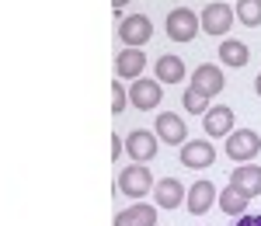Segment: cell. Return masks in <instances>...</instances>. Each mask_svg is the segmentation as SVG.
<instances>
[{
    "label": "cell",
    "instance_id": "603a6c76",
    "mask_svg": "<svg viewBox=\"0 0 261 226\" xmlns=\"http://www.w3.org/2000/svg\"><path fill=\"white\" fill-rule=\"evenodd\" d=\"M122 153H125V139H122L119 132H115V136H112V160H119Z\"/></svg>",
    "mask_w": 261,
    "mask_h": 226
},
{
    "label": "cell",
    "instance_id": "52a82bcc",
    "mask_svg": "<svg viewBox=\"0 0 261 226\" xmlns=\"http://www.w3.org/2000/svg\"><path fill=\"white\" fill-rule=\"evenodd\" d=\"M157 136L150 132V129H133L129 132V139H125V150H129V157H133V164H150L153 157H157Z\"/></svg>",
    "mask_w": 261,
    "mask_h": 226
},
{
    "label": "cell",
    "instance_id": "5bb4252c",
    "mask_svg": "<svg viewBox=\"0 0 261 226\" xmlns=\"http://www.w3.org/2000/svg\"><path fill=\"white\" fill-rule=\"evenodd\" d=\"M143 70H146L143 49H122L115 56V80H140Z\"/></svg>",
    "mask_w": 261,
    "mask_h": 226
},
{
    "label": "cell",
    "instance_id": "ac0fdd59",
    "mask_svg": "<svg viewBox=\"0 0 261 226\" xmlns=\"http://www.w3.org/2000/svg\"><path fill=\"white\" fill-rule=\"evenodd\" d=\"M220 60L226 63V66H247V60H251V49L244 45L241 39H223L220 42Z\"/></svg>",
    "mask_w": 261,
    "mask_h": 226
},
{
    "label": "cell",
    "instance_id": "d6986e66",
    "mask_svg": "<svg viewBox=\"0 0 261 226\" xmlns=\"http://www.w3.org/2000/svg\"><path fill=\"white\" fill-rule=\"evenodd\" d=\"M216 206H220L226 216H244V212H247V206H251V199H247V195H241L237 188L226 185L220 195H216Z\"/></svg>",
    "mask_w": 261,
    "mask_h": 226
},
{
    "label": "cell",
    "instance_id": "7a4b0ae2",
    "mask_svg": "<svg viewBox=\"0 0 261 226\" xmlns=\"http://www.w3.org/2000/svg\"><path fill=\"white\" fill-rule=\"evenodd\" d=\"M258 153H261V136L254 129H233L226 136V157L233 164H251Z\"/></svg>",
    "mask_w": 261,
    "mask_h": 226
},
{
    "label": "cell",
    "instance_id": "9c48e42d",
    "mask_svg": "<svg viewBox=\"0 0 261 226\" xmlns=\"http://www.w3.org/2000/svg\"><path fill=\"white\" fill-rule=\"evenodd\" d=\"M202 129H205L209 139H223V136H230V132H233V108H226V104H213V108L202 115Z\"/></svg>",
    "mask_w": 261,
    "mask_h": 226
},
{
    "label": "cell",
    "instance_id": "7402d4cb",
    "mask_svg": "<svg viewBox=\"0 0 261 226\" xmlns=\"http://www.w3.org/2000/svg\"><path fill=\"white\" fill-rule=\"evenodd\" d=\"M125 104H129V91L122 87V80H115L112 83V115H122Z\"/></svg>",
    "mask_w": 261,
    "mask_h": 226
},
{
    "label": "cell",
    "instance_id": "44dd1931",
    "mask_svg": "<svg viewBox=\"0 0 261 226\" xmlns=\"http://www.w3.org/2000/svg\"><path fill=\"white\" fill-rule=\"evenodd\" d=\"M185 111H192V115H205L209 111V98L195 91V87H185Z\"/></svg>",
    "mask_w": 261,
    "mask_h": 226
},
{
    "label": "cell",
    "instance_id": "484cf974",
    "mask_svg": "<svg viewBox=\"0 0 261 226\" xmlns=\"http://www.w3.org/2000/svg\"><path fill=\"white\" fill-rule=\"evenodd\" d=\"M254 91H258V98H261V73H258V80H254Z\"/></svg>",
    "mask_w": 261,
    "mask_h": 226
},
{
    "label": "cell",
    "instance_id": "277c9868",
    "mask_svg": "<svg viewBox=\"0 0 261 226\" xmlns=\"http://www.w3.org/2000/svg\"><path fill=\"white\" fill-rule=\"evenodd\" d=\"M119 39L125 49H143L146 42L153 39V21L146 14H129L119 21Z\"/></svg>",
    "mask_w": 261,
    "mask_h": 226
},
{
    "label": "cell",
    "instance_id": "8992f818",
    "mask_svg": "<svg viewBox=\"0 0 261 226\" xmlns=\"http://www.w3.org/2000/svg\"><path fill=\"white\" fill-rule=\"evenodd\" d=\"M161 101H164V87L157 80H150V77L133 80V87H129V104H133V108H140V111H153Z\"/></svg>",
    "mask_w": 261,
    "mask_h": 226
},
{
    "label": "cell",
    "instance_id": "9a60e30c",
    "mask_svg": "<svg viewBox=\"0 0 261 226\" xmlns=\"http://www.w3.org/2000/svg\"><path fill=\"white\" fill-rule=\"evenodd\" d=\"M115 226H157V206L150 202H133L115 216Z\"/></svg>",
    "mask_w": 261,
    "mask_h": 226
},
{
    "label": "cell",
    "instance_id": "cb8c5ba5",
    "mask_svg": "<svg viewBox=\"0 0 261 226\" xmlns=\"http://www.w3.org/2000/svg\"><path fill=\"white\" fill-rule=\"evenodd\" d=\"M237 226H254V216H241V219H237Z\"/></svg>",
    "mask_w": 261,
    "mask_h": 226
},
{
    "label": "cell",
    "instance_id": "6da1fadb",
    "mask_svg": "<svg viewBox=\"0 0 261 226\" xmlns=\"http://www.w3.org/2000/svg\"><path fill=\"white\" fill-rule=\"evenodd\" d=\"M115 188H119L125 199H146L150 191H153V174H150V167L146 164H129L119 171V178H115Z\"/></svg>",
    "mask_w": 261,
    "mask_h": 226
},
{
    "label": "cell",
    "instance_id": "e0dca14e",
    "mask_svg": "<svg viewBox=\"0 0 261 226\" xmlns=\"http://www.w3.org/2000/svg\"><path fill=\"white\" fill-rule=\"evenodd\" d=\"M153 80L157 83H181L185 80V60H178V56H161V60L153 63Z\"/></svg>",
    "mask_w": 261,
    "mask_h": 226
},
{
    "label": "cell",
    "instance_id": "30bf717a",
    "mask_svg": "<svg viewBox=\"0 0 261 226\" xmlns=\"http://www.w3.org/2000/svg\"><path fill=\"white\" fill-rule=\"evenodd\" d=\"M216 195H220V191H216V185L202 178V181H195V185L185 191V206H188V212H192V216H205V212L213 209V202H216Z\"/></svg>",
    "mask_w": 261,
    "mask_h": 226
},
{
    "label": "cell",
    "instance_id": "2e32d148",
    "mask_svg": "<svg viewBox=\"0 0 261 226\" xmlns=\"http://www.w3.org/2000/svg\"><path fill=\"white\" fill-rule=\"evenodd\" d=\"M153 199H157V209H178L185 202V185H181L178 178L153 181Z\"/></svg>",
    "mask_w": 261,
    "mask_h": 226
},
{
    "label": "cell",
    "instance_id": "4fadbf2b",
    "mask_svg": "<svg viewBox=\"0 0 261 226\" xmlns=\"http://www.w3.org/2000/svg\"><path fill=\"white\" fill-rule=\"evenodd\" d=\"M192 87H195V91H202L205 98H213V94H220L223 87H226V77H223L220 66L202 63V66H195V73H192Z\"/></svg>",
    "mask_w": 261,
    "mask_h": 226
},
{
    "label": "cell",
    "instance_id": "d4e9b609",
    "mask_svg": "<svg viewBox=\"0 0 261 226\" xmlns=\"http://www.w3.org/2000/svg\"><path fill=\"white\" fill-rule=\"evenodd\" d=\"M125 4H133V0H112V7H115V11H122Z\"/></svg>",
    "mask_w": 261,
    "mask_h": 226
},
{
    "label": "cell",
    "instance_id": "ba28073f",
    "mask_svg": "<svg viewBox=\"0 0 261 226\" xmlns=\"http://www.w3.org/2000/svg\"><path fill=\"white\" fill-rule=\"evenodd\" d=\"M213 160H216V150L209 139H188L181 146V164L188 171H205V167H213Z\"/></svg>",
    "mask_w": 261,
    "mask_h": 226
},
{
    "label": "cell",
    "instance_id": "3957f363",
    "mask_svg": "<svg viewBox=\"0 0 261 226\" xmlns=\"http://www.w3.org/2000/svg\"><path fill=\"white\" fill-rule=\"evenodd\" d=\"M164 32H167V39L171 42H192L199 35V14L195 11H188V7H174L167 21H164Z\"/></svg>",
    "mask_w": 261,
    "mask_h": 226
},
{
    "label": "cell",
    "instance_id": "5b68a950",
    "mask_svg": "<svg viewBox=\"0 0 261 226\" xmlns=\"http://www.w3.org/2000/svg\"><path fill=\"white\" fill-rule=\"evenodd\" d=\"M199 28L205 32V35H216V39H223L230 28H233V7L230 4H205L199 14Z\"/></svg>",
    "mask_w": 261,
    "mask_h": 226
},
{
    "label": "cell",
    "instance_id": "7c38bea8",
    "mask_svg": "<svg viewBox=\"0 0 261 226\" xmlns=\"http://www.w3.org/2000/svg\"><path fill=\"white\" fill-rule=\"evenodd\" d=\"M230 188H237L247 199L261 195V167L258 164H237L230 171Z\"/></svg>",
    "mask_w": 261,
    "mask_h": 226
},
{
    "label": "cell",
    "instance_id": "ffe728a7",
    "mask_svg": "<svg viewBox=\"0 0 261 226\" xmlns=\"http://www.w3.org/2000/svg\"><path fill=\"white\" fill-rule=\"evenodd\" d=\"M233 18H241V24H247V28H258L261 24V0H241L237 11H233Z\"/></svg>",
    "mask_w": 261,
    "mask_h": 226
},
{
    "label": "cell",
    "instance_id": "8fae6325",
    "mask_svg": "<svg viewBox=\"0 0 261 226\" xmlns=\"http://www.w3.org/2000/svg\"><path fill=\"white\" fill-rule=\"evenodd\" d=\"M161 143H171V146H185L188 143V129H185V119L174 115V111H164L157 115V132H153Z\"/></svg>",
    "mask_w": 261,
    "mask_h": 226
},
{
    "label": "cell",
    "instance_id": "4316f807",
    "mask_svg": "<svg viewBox=\"0 0 261 226\" xmlns=\"http://www.w3.org/2000/svg\"><path fill=\"white\" fill-rule=\"evenodd\" d=\"M254 226H261V216H254Z\"/></svg>",
    "mask_w": 261,
    "mask_h": 226
}]
</instances>
